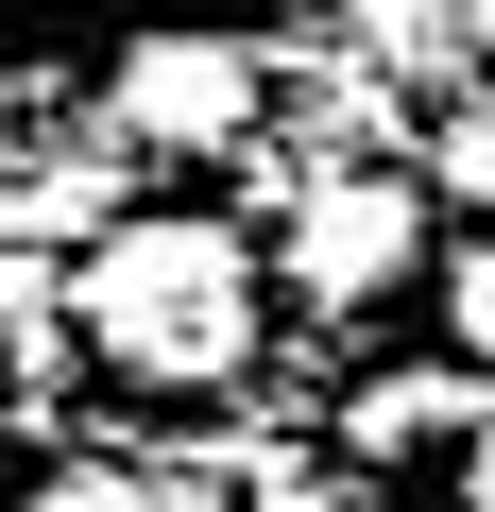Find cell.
Segmentation results:
<instances>
[{
	"mask_svg": "<svg viewBox=\"0 0 495 512\" xmlns=\"http://www.w3.org/2000/svg\"><path fill=\"white\" fill-rule=\"evenodd\" d=\"M393 274H410V188L393 171H342V188L291 205V291L308 308H376Z\"/></svg>",
	"mask_w": 495,
	"mask_h": 512,
	"instance_id": "obj_4",
	"label": "cell"
},
{
	"mask_svg": "<svg viewBox=\"0 0 495 512\" xmlns=\"http://www.w3.org/2000/svg\"><path fill=\"white\" fill-rule=\"evenodd\" d=\"M444 188L495 222V103H461V120H444Z\"/></svg>",
	"mask_w": 495,
	"mask_h": 512,
	"instance_id": "obj_6",
	"label": "cell"
},
{
	"mask_svg": "<svg viewBox=\"0 0 495 512\" xmlns=\"http://www.w3.org/2000/svg\"><path fill=\"white\" fill-rule=\"evenodd\" d=\"M478 52H495V0H478Z\"/></svg>",
	"mask_w": 495,
	"mask_h": 512,
	"instance_id": "obj_9",
	"label": "cell"
},
{
	"mask_svg": "<svg viewBox=\"0 0 495 512\" xmlns=\"http://www.w3.org/2000/svg\"><path fill=\"white\" fill-rule=\"evenodd\" d=\"M35 512H154L137 478H103V461H69V478H35Z\"/></svg>",
	"mask_w": 495,
	"mask_h": 512,
	"instance_id": "obj_7",
	"label": "cell"
},
{
	"mask_svg": "<svg viewBox=\"0 0 495 512\" xmlns=\"http://www.w3.org/2000/svg\"><path fill=\"white\" fill-rule=\"evenodd\" d=\"M120 137H154V154L257 137V52H222V35H154V52H120Z\"/></svg>",
	"mask_w": 495,
	"mask_h": 512,
	"instance_id": "obj_3",
	"label": "cell"
},
{
	"mask_svg": "<svg viewBox=\"0 0 495 512\" xmlns=\"http://www.w3.org/2000/svg\"><path fill=\"white\" fill-rule=\"evenodd\" d=\"M444 308H461V376H495V239L444 274Z\"/></svg>",
	"mask_w": 495,
	"mask_h": 512,
	"instance_id": "obj_5",
	"label": "cell"
},
{
	"mask_svg": "<svg viewBox=\"0 0 495 512\" xmlns=\"http://www.w3.org/2000/svg\"><path fill=\"white\" fill-rule=\"evenodd\" d=\"M239 512H342L325 478H257V495H239Z\"/></svg>",
	"mask_w": 495,
	"mask_h": 512,
	"instance_id": "obj_8",
	"label": "cell"
},
{
	"mask_svg": "<svg viewBox=\"0 0 495 512\" xmlns=\"http://www.w3.org/2000/svg\"><path fill=\"white\" fill-rule=\"evenodd\" d=\"M342 461L376 512H495V376H376L342 393Z\"/></svg>",
	"mask_w": 495,
	"mask_h": 512,
	"instance_id": "obj_2",
	"label": "cell"
},
{
	"mask_svg": "<svg viewBox=\"0 0 495 512\" xmlns=\"http://www.w3.org/2000/svg\"><path fill=\"white\" fill-rule=\"evenodd\" d=\"M69 308H86V342L137 393H222L239 359H257V256H239L222 222H120Z\"/></svg>",
	"mask_w": 495,
	"mask_h": 512,
	"instance_id": "obj_1",
	"label": "cell"
}]
</instances>
